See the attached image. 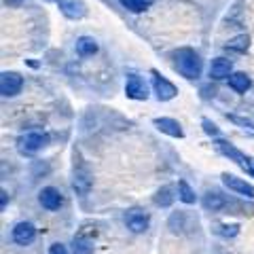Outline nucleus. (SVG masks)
I'll return each instance as SVG.
<instances>
[{"label": "nucleus", "mask_w": 254, "mask_h": 254, "mask_svg": "<svg viewBox=\"0 0 254 254\" xmlns=\"http://www.w3.org/2000/svg\"><path fill=\"white\" fill-rule=\"evenodd\" d=\"M172 58H174V68H176L178 74L189 78V81H195V78L201 76V72H203V60H201V55L197 53L195 49H189V47H185V49L174 51Z\"/></svg>", "instance_id": "1"}, {"label": "nucleus", "mask_w": 254, "mask_h": 254, "mask_svg": "<svg viewBox=\"0 0 254 254\" xmlns=\"http://www.w3.org/2000/svg\"><path fill=\"white\" fill-rule=\"evenodd\" d=\"M47 144H49V136H47L45 131H38V129L21 133L19 140H17V148L23 155H34L41 148H45Z\"/></svg>", "instance_id": "2"}, {"label": "nucleus", "mask_w": 254, "mask_h": 254, "mask_svg": "<svg viewBox=\"0 0 254 254\" xmlns=\"http://www.w3.org/2000/svg\"><path fill=\"white\" fill-rule=\"evenodd\" d=\"M91 172L89 168L83 163V159L74 153V165H72V189L76 190L78 195H87L91 190Z\"/></svg>", "instance_id": "3"}, {"label": "nucleus", "mask_w": 254, "mask_h": 254, "mask_svg": "<svg viewBox=\"0 0 254 254\" xmlns=\"http://www.w3.org/2000/svg\"><path fill=\"white\" fill-rule=\"evenodd\" d=\"M214 146H216V150H218L220 155H225V157L229 159V161L237 163L242 170L248 172V170L252 168V163H254L252 159H250L248 155H246V153H242L240 148H235V146L231 144V142H227V140H222V138H216V140H214Z\"/></svg>", "instance_id": "4"}, {"label": "nucleus", "mask_w": 254, "mask_h": 254, "mask_svg": "<svg viewBox=\"0 0 254 254\" xmlns=\"http://www.w3.org/2000/svg\"><path fill=\"white\" fill-rule=\"evenodd\" d=\"M123 222H125V227L129 229L131 233L140 235V233L148 231L150 216L142 208H129V210H125V214H123Z\"/></svg>", "instance_id": "5"}, {"label": "nucleus", "mask_w": 254, "mask_h": 254, "mask_svg": "<svg viewBox=\"0 0 254 254\" xmlns=\"http://www.w3.org/2000/svg\"><path fill=\"white\" fill-rule=\"evenodd\" d=\"M150 74H153V91L157 95L159 102H170L178 95V87L174 85L172 81H168L159 70H150Z\"/></svg>", "instance_id": "6"}, {"label": "nucleus", "mask_w": 254, "mask_h": 254, "mask_svg": "<svg viewBox=\"0 0 254 254\" xmlns=\"http://www.w3.org/2000/svg\"><path fill=\"white\" fill-rule=\"evenodd\" d=\"M222 185H225L231 193H235V195H240V197H244V199H254V185H250V182H246L244 178H240V176H233V174H222Z\"/></svg>", "instance_id": "7"}, {"label": "nucleus", "mask_w": 254, "mask_h": 254, "mask_svg": "<svg viewBox=\"0 0 254 254\" xmlns=\"http://www.w3.org/2000/svg\"><path fill=\"white\" fill-rule=\"evenodd\" d=\"M11 240L13 244L17 246H30L32 242L36 240V227L28 220H21V222H15L13 229H11Z\"/></svg>", "instance_id": "8"}, {"label": "nucleus", "mask_w": 254, "mask_h": 254, "mask_svg": "<svg viewBox=\"0 0 254 254\" xmlns=\"http://www.w3.org/2000/svg\"><path fill=\"white\" fill-rule=\"evenodd\" d=\"M23 89V76L17 72H2L0 74V93L2 98H15Z\"/></svg>", "instance_id": "9"}, {"label": "nucleus", "mask_w": 254, "mask_h": 254, "mask_svg": "<svg viewBox=\"0 0 254 254\" xmlns=\"http://www.w3.org/2000/svg\"><path fill=\"white\" fill-rule=\"evenodd\" d=\"M38 203H41L47 212H58L64 205V195H62V190L55 187H43L41 193H38Z\"/></svg>", "instance_id": "10"}, {"label": "nucleus", "mask_w": 254, "mask_h": 254, "mask_svg": "<svg viewBox=\"0 0 254 254\" xmlns=\"http://www.w3.org/2000/svg\"><path fill=\"white\" fill-rule=\"evenodd\" d=\"M125 95L129 100H146L148 98V85L140 74H129L125 81Z\"/></svg>", "instance_id": "11"}, {"label": "nucleus", "mask_w": 254, "mask_h": 254, "mask_svg": "<svg viewBox=\"0 0 254 254\" xmlns=\"http://www.w3.org/2000/svg\"><path fill=\"white\" fill-rule=\"evenodd\" d=\"M153 125L161 133H165V136H170V138H185V129H182V125L172 117H157V119H153Z\"/></svg>", "instance_id": "12"}, {"label": "nucleus", "mask_w": 254, "mask_h": 254, "mask_svg": "<svg viewBox=\"0 0 254 254\" xmlns=\"http://www.w3.org/2000/svg\"><path fill=\"white\" fill-rule=\"evenodd\" d=\"M58 6L68 19H83L87 15V4L83 0H58Z\"/></svg>", "instance_id": "13"}, {"label": "nucleus", "mask_w": 254, "mask_h": 254, "mask_svg": "<svg viewBox=\"0 0 254 254\" xmlns=\"http://www.w3.org/2000/svg\"><path fill=\"white\" fill-rule=\"evenodd\" d=\"M201 205L205 212H212V214H218V212H225L227 205H229V199L218 190H208L201 199Z\"/></svg>", "instance_id": "14"}, {"label": "nucleus", "mask_w": 254, "mask_h": 254, "mask_svg": "<svg viewBox=\"0 0 254 254\" xmlns=\"http://www.w3.org/2000/svg\"><path fill=\"white\" fill-rule=\"evenodd\" d=\"M233 74V62L227 58H216L210 64V78L212 81H222Z\"/></svg>", "instance_id": "15"}, {"label": "nucleus", "mask_w": 254, "mask_h": 254, "mask_svg": "<svg viewBox=\"0 0 254 254\" xmlns=\"http://www.w3.org/2000/svg\"><path fill=\"white\" fill-rule=\"evenodd\" d=\"M74 49H76L78 58H93V55L98 53L100 45H98V41H95L93 36H78Z\"/></svg>", "instance_id": "16"}, {"label": "nucleus", "mask_w": 254, "mask_h": 254, "mask_svg": "<svg viewBox=\"0 0 254 254\" xmlns=\"http://www.w3.org/2000/svg\"><path fill=\"white\" fill-rule=\"evenodd\" d=\"M174 193H178V189H174V187H170V185L157 189L155 195H153L155 205H159V208H170V205L174 203V199H176V195H174Z\"/></svg>", "instance_id": "17"}, {"label": "nucleus", "mask_w": 254, "mask_h": 254, "mask_svg": "<svg viewBox=\"0 0 254 254\" xmlns=\"http://www.w3.org/2000/svg\"><path fill=\"white\" fill-rule=\"evenodd\" d=\"M252 87V78L246 74V72H233L229 76V89L235 91V93H246Z\"/></svg>", "instance_id": "18"}, {"label": "nucleus", "mask_w": 254, "mask_h": 254, "mask_svg": "<svg viewBox=\"0 0 254 254\" xmlns=\"http://www.w3.org/2000/svg\"><path fill=\"white\" fill-rule=\"evenodd\" d=\"M72 246H74V254H93V237L87 235L85 231L74 235Z\"/></svg>", "instance_id": "19"}, {"label": "nucleus", "mask_w": 254, "mask_h": 254, "mask_svg": "<svg viewBox=\"0 0 254 254\" xmlns=\"http://www.w3.org/2000/svg\"><path fill=\"white\" fill-rule=\"evenodd\" d=\"M225 49H227V51H233V53H246V51L250 49V36H248V34L233 36L231 41H227Z\"/></svg>", "instance_id": "20"}, {"label": "nucleus", "mask_w": 254, "mask_h": 254, "mask_svg": "<svg viewBox=\"0 0 254 254\" xmlns=\"http://www.w3.org/2000/svg\"><path fill=\"white\" fill-rule=\"evenodd\" d=\"M229 121H231L233 125H237L240 129L246 133V136H250V138H254V121L252 119H246V117H237V115H225Z\"/></svg>", "instance_id": "21"}, {"label": "nucleus", "mask_w": 254, "mask_h": 254, "mask_svg": "<svg viewBox=\"0 0 254 254\" xmlns=\"http://www.w3.org/2000/svg\"><path fill=\"white\" fill-rule=\"evenodd\" d=\"M178 199H180L182 203H187V205H190V203L197 201L195 190H193V187H190L187 180H180V182H178Z\"/></svg>", "instance_id": "22"}, {"label": "nucleus", "mask_w": 254, "mask_h": 254, "mask_svg": "<svg viewBox=\"0 0 254 254\" xmlns=\"http://www.w3.org/2000/svg\"><path fill=\"white\" fill-rule=\"evenodd\" d=\"M168 227L172 229V233H182V229H189L187 227V212L185 210L174 212L168 220Z\"/></svg>", "instance_id": "23"}, {"label": "nucleus", "mask_w": 254, "mask_h": 254, "mask_svg": "<svg viewBox=\"0 0 254 254\" xmlns=\"http://www.w3.org/2000/svg\"><path fill=\"white\" fill-rule=\"evenodd\" d=\"M153 2H155V0H119V4H121L123 9H127L129 13H142V11H146Z\"/></svg>", "instance_id": "24"}, {"label": "nucleus", "mask_w": 254, "mask_h": 254, "mask_svg": "<svg viewBox=\"0 0 254 254\" xmlns=\"http://www.w3.org/2000/svg\"><path fill=\"white\" fill-rule=\"evenodd\" d=\"M214 233L229 240V237H235L240 233V225H235V222H231V225H229V222H220V225L214 227Z\"/></svg>", "instance_id": "25"}, {"label": "nucleus", "mask_w": 254, "mask_h": 254, "mask_svg": "<svg viewBox=\"0 0 254 254\" xmlns=\"http://www.w3.org/2000/svg\"><path fill=\"white\" fill-rule=\"evenodd\" d=\"M201 127H203V131L208 133L210 138H214V140H216V138L220 136V129H218V125L214 123V121H210V119H201Z\"/></svg>", "instance_id": "26"}, {"label": "nucleus", "mask_w": 254, "mask_h": 254, "mask_svg": "<svg viewBox=\"0 0 254 254\" xmlns=\"http://www.w3.org/2000/svg\"><path fill=\"white\" fill-rule=\"evenodd\" d=\"M49 254H68V248H66L64 244L55 242V244H51V246H49Z\"/></svg>", "instance_id": "27"}, {"label": "nucleus", "mask_w": 254, "mask_h": 254, "mask_svg": "<svg viewBox=\"0 0 254 254\" xmlns=\"http://www.w3.org/2000/svg\"><path fill=\"white\" fill-rule=\"evenodd\" d=\"M0 195H2V197H0V199H2V201H0V210H6V203H9V193L2 189V190H0Z\"/></svg>", "instance_id": "28"}, {"label": "nucleus", "mask_w": 254, "mask_h": 254, "mask_svg": "<svg viewBox=\"0 0 254 254\" xmlns=\"http://www.w3.org/2000/svg\"><path fill=\"white\" fill-rule=\"evenodd\" d=\"M214 93H216V89H214V87H212V89H210V87H203V89H201V95H203L205 100H208V98H214Z\"/></svg>", "instance_id": "29"}, {"label": "nucleus", "mask_w": 254, "mask_h": 254, "mask_svg": "<svg viewBox=\"0 0 254 254\" xmlns=\"http://www.w3.org/2000/svg\"><path fill=\"white\" fill-rule=\"evenodd\" d=\"M248 174H250V176H252V178H254V163H252V168H250V170H248Z\"/></svg>", "instance_id": "30"}]
</instances>
